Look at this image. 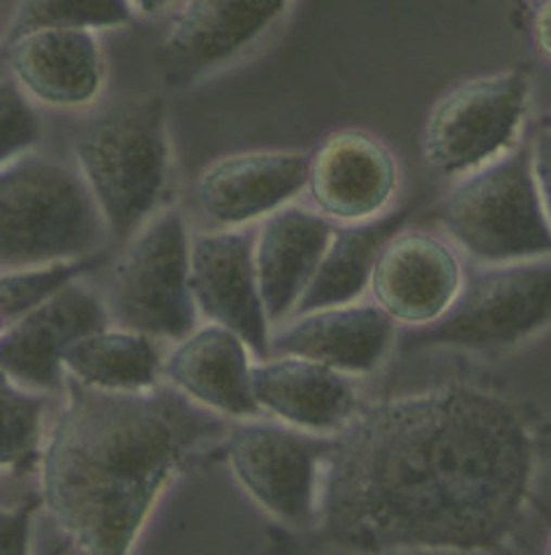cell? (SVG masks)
<instances>
[{
	"label": "cell",
	"instance_id": "cell-1",
	"mask_svg": "<svg viewBox=\"0 0 551 555\" xmlns=\"http://www.w3.org/2000/svg\"><path fill=\"white\" fill-rule=\"evenodd\" d=\"M536 440L508 398L440 385L361 405L326 456L318 524L359 555L487 553L520 524Z\"/></svg>",
	"mask_w": 551,
	"mask_h": 555
},
{
	"label": "cell",
	"instance_id": "cell-2",
	"mask_svg": "<svg viewBox=\"0 0 551 555\" xmlns=\"http://www.w3.org/2000/svg\"><path fill=\"white\" fill-rule=\"evenodd\" d=\"M228 426L169 385L105 393L67 379L38 473L42 509L77 555H130L169 486Z\"/></svg>",
	"mask_w": 551,
	"mask_h": 555
},
{
	"label": "cell",
	"instance_id": "cell-3",
	"mask_svg": "<svg viewBox=\"0 0 551 555\" xmlns=\"http://www.w3.org/2000/svg\"><path fill=\"white\" fill-rule=\"evenodd\" d=\"M73 160L110 236H134L163 211L169 185L171 149L163 102L120 104L84 120L73 139Z\"/></svg>",
	"mask_w": 551,
	"mask_h": 555
},
{
	"label": "cell",
	"instance_id": "cell-4",
	"mask_svg": "<svg viewBox=\"0 0 551 555\" xmlns=\"http://www.w3.org/2000/svg\"><path fill=\"white\" fill-rule=\"evenodd\" d=\"M110 236L75 165L42 153L0 167L3 271L93 259Z\"/></svg>",
	"mask_w": 551,
	"mask_h": 555
},
{
	"label": "cell",
	"instance_id": "cell-5",
	"mask_svg": "<svg viewBox=\"0 0 551 555\" xmlns=\"http://www.w3.org/2000/svg\"><path fill=\"white\" fill-rule=\"evenodd\" d=\"M438 220L445 238L482 267L551 257V230L528 146H514L496 163L457 179L440 199Z\"/></svg>",
	"mask_w": 551,
	"mask_h": 555
},
{
	"label": "cell",
	"instance_id": "cell-6",
	"mask_svg": "<svg viewBox=\"0 0 551 555\" xmlns=\"http://www.w3.org/2000/svg\"><path fill=\"white\" fill-rule=\"evenodd\" d=\"M551 326V257L479 267L445 315L410 328L406 350L501 352Z\"/></svg>",
	"mask_w": 551,
	"mask_h": 555
},
{
	"label": "cell",
	"instance_id": "cell-7",
	"mask_svg": "<svg viewBox=\"0 0 551 555\" xmlns=\"http://www.w3.org/2000/svg\"><path fill=\"white\" fill-rule=\"evenodd\" d=\"M193 236L177 208H163L128 238L110 297L118 326L179 343L202 324L191 285Z\"/></svg>",
	"mask_w": 551,
	"mask_h": 555
},
{
	"label": "cell",
	"instance_id": "cell-8",
	"mask_svg": "<svg viewBox=\"0 0 551 555\" xmlns=\"http://www.w3.org/2000/svg\"><path fill=\"white\" fill-rule=\"evenodd\" d=\"M528 77L503 69L461 81L426 114L422 158L445 179H461L514 149L528 107Z\"/></svg>",
	"mask_w": 551,
	"mask_h": 555
},
{
	"label": "cell",
	"instance_id": "cell-9",
	"mask_svg": "<svg viewBox=\"0 0 551 555\" xmlns=\"http://www.w3.org/2000/svg\"><path fill=\"white\" fill-rule=\"evenodd\" d=\"M220 444L236 486L267 516L290 528L316 524L322 473L334 438L255 416L232 422Z\"/></svg>",
	"mask_w": 551,
	"mask_h": 555
},
{
	"label": "cell",
	"instance_id": "cell-10",
	"mask_svg": "<svg viewBox=\"0 0 551 555\" xmlns=\"http://www.w3.org/2000/svg\"><path fill=\"white\" fill-rule=\"evenodd\" d=\"M311 153L248 149L206 165L193 181V204L206 230H248L306 193Z\"/></svg>",
	"mask_w": 551,
	"mask_h": 555
},
{
	"label": "cell",
	"instance_id": "cell-11",
	"mask_svg": "<svg viewBox=\"0 0 551 555\" xmlns=\"http://www.w3.org/2000/svg\"><path fill=\"white\" fill-rule=\"evenodd\" d=\"M110 324H114L110 304L98 289L84 281L67 285L56 297L3 326V377L33 391L61 396L67 385V352L81 338Z\"/></svg>",
	"mask_w": 551,
	"mask_h": 555
},
{
	"label": "cell",
	"instance_id": "cell-12",
	"mask_svg": "<svg viewBox=\"0 0 551 555\" xmlns=\"http://www.w3.org/2000/svg\"><path fill=\"white\" fill-rule=\"evenodd\" d=\"M401 169L392 149L367 130L324 137L308 160L306 195L332 224H361L392 211Z\"/></svg>",
	"mask_w": 551,
	"mask_h": 555
},
{
	"label": "cell",
	"instance_id": "cell-13",
	"mask_svg": "<svg viewBox=\"0 0 551 555\" xmlns=\"http://www.w3.org/2000/svg\"><path fill=\"white\" fill-rule=\"evenodd\" d=\"M466 281L459 250L422 230L396 232L377 257L369 294L394 324L422 328L438 322Z\"/></svg>",
	"mask_w": 551,
	"mask_h": 555
},
{
	"label": "cell",
	"instance_id": "cell-14",
	"mask_svg": "<svg viewBox=\"0 0 551 555\" xmlns=\"http://www.w3.org/2000/svg\"><path fill=\"white\" fill-rule=\"evenodd\" d=\"M191 285L202 322L230 328L257 359L271 354L273 326L257 283L251 230H204L193 236Z\"/></svg>",
	"mask_w": 551,
	"mask_h": 555
},
{
	"label": "cell",
	"instance_id": "cell-15",
	"mask_svg": "<svg viewBox=\"0 0 551 555\" xmlns=\"http://www.w3.org/2000/svg\"><path fill=\"white\" fill-rule=\"evenodd\" d=\"M3 73L42 107L79 112L105 89V56L95 33L33 30L3 42Z\"/></svg>",
	"mask_w": 551,
	"mask_h": 555
},
{
	"label": "cell",
	"instance_id": "cell-16",
	"mask_svg": "<svg viewBox=\"0 0 551 555\" xmlns=\"http://www.w3.org/2000/svg\"><path fill=\"white\" fill-rule=\"evenodd\" d=\"M257 357L230 328L202 322L165 354V385L197 408L222 420L244 422L262 416L253 393Z\"/></svg>",
	"mask_w": 551,
	"mask_h": 555
},
{
	"label": "cell",
	"instance_id": "cell-17",
	"mask_svg": "<svg viewBox=\"0 0 551 555\" xmlns=\"http://www.w3.org/2000/svg\"><path fill=\"white\" fill-rule=\"evenodd\" d=\"M287 10V3H181L171 10L163 30L167 67L179 79L214 73L260 42Z\"/></svg>",
	"mask_w": 551,
	"mask_h": 555
},
{
	"label": "cell",
	"instance_id": "cell-18",
	"mask_svg": "<svg viewBox=\"0 0 551 555\" xmlns=\"http://www.w3.org/2000/svg\"><path fill=\"white\" fill-rule=\"evenodd\" d=\"M253 393L262 416L320 438L341 436L361 410L353 377L290 354L255 361Z\"/></svg>",
	"mask_w": 551,
	"mask_h": 555
},
{
	"label": "cell",
	"instance_id": "cell-19",
	"mask_svg": "<svg viewBox=\"0 0 551 555\" xmlns=\"http://www.w3.org/2000/svg\"><path fill=\"white\" fill-rule=\"evenodd\" d=\"M396 324L373 301L290 318L271 334V354L302 357L348 377L373 373L392 352Z\"/></svg>",
	"mask_w": 551,
	"mask_h": 555
},
{
	"label": "cell",
	"instance_id": "cell-20",
	"mask_svg": "<svg viewBox=\"0 0 551 555\" xmlns=\"http://www.w3.org/2000/svg\"><path fill=\"white\" fill-rule=\"evenodd\" d=\"M336 224L311 206L292 204L253 232L257 283L271 326L287 322L311 285Z\"/></svg>",
	"mask_w": 551,
	"mask_h": 555
},
{
	"label": "cell",
	"instance_id": "cell-21",
	"mask_svg": "<svg viewBox=\"0 0 551 555\" xmlns=\"http://www.w3.org/2000/svg\"><path fill=\"white\" fill-rule=\"evenodd\" d=\"M163 343L110 324L81 338L65 357V375L105 393H144L165 385Z\"/></svg>",
	"mask_w": 551,
	"mask_h": 555
},
{
	"label": "cell",
	"instance_id": "cell-22",
	"mask_svg": "<svg viewBox=\"0 0 551 555\" xmlns=\"http://www.w3.org/2000/svg\"><path fill=\"white\" fill-rule=\"evenodd\" d=\"M403 220V211H389L371 222L336 224L330 246H326L322 262L295 315L364 301L377 257H381L387 241L396 232H401Z\"/></svg>",
	"mask_w": 551,
	"mask_h": 555
},
{
	"label": "cell",
	"instance_id": "cell-23",
	"mask_svg": "<svg viewBox=\"0 0 551 555\" xmlns=\"http://www.w3.org/2000/svg\"><path fill=\"white\" fill-rule=\"evenodd\" d=\"M51 398L54 396L26 389L22 385H16V382L3 377V389H0V403H3V447H0V465H3L5 477H38L49 436L47 414Z\"/></svg>",
	"mask_w": 551,
	"mask_h": 555
},
{
	"label": "cell",
	"instance_id": "cell-24",
	"mask_svg": "<svg viewBox=\"0 0 551 555\" xmlns=\"http://www.w3.org/2000/svg\"><path fill=\"white\" fill-rule=\"evenodd\" d=\"M132 5L118 0H26L14 5L3 28V42L33 30L102 33L132 22Z\"/></svg>",
	"mask_w": 551,
	"mask_h": 555
},
{
	"label": "cell",
	"instance_id": "cell-25",
	"mask_svg": "<svg viewBox=\"0 0 551 555\" xmlns=\"http://www.w3.org/2000/svg\"><path fill=\"white\" fill-rule=\"evenodd\" d=\"M95 264L93 259H77V262H54L38 267L8 269L0 278V312H3V326L22 318L24 312L56 297L61 289L81 281L86 271Z\"/></svg>",
	"mask_w": 551,
	"mask_h": 555
},
{
	"label": "cell",
	"instance_id": "cell-26",
	"mask_svg": "<svg viewBox=\"0 0 551 555\" xmlns=\"http://www.w3.org/2000/svg\"><path fill=\"white\" fill-rule=\"evenodd\" d=\"M40 139L42 120L38 104L3 73V81H0V160L5 165L38 153Z\"/></svg>",
	"mask_w": 551,
	"mask_h": 555
},
{
	"label": "cell",
	"instance_id": "cell-27",
	"mask_svg": "<svg viewBox=\"0 0 551 555\" xmlns=\"http://www.w3.org/2000/svg\"><path fill=\"white\" fill-rule=\"evenodd\" d=\"M42 509L40 495L24 498L0 512V555H33V520Z\"/></svg>",
	"mask_w": 551,
	"mask_h": 555
},
{
	"label": "cell",
	"instance_id": "cell-28",
	"mask_svg": "<svg viewBox=\"0 0 551 555\" xmlns=\"http://www.w3.org/2000/svg\"><path fill=\"white\" fill-rule=\"evenodd\" d=\"M530 167H533V179H536L542 211L551 230V130L540 132L536 137V142L530 144Z\"/></svg>",
	"mask_w": 551,
	"mask_h": 555
},
{
	"label": "cell",
	"instance_id": "cell-29",
	"mask_svg": "<svg viewBox=\"0 0 551 555\" xmlns=\"http://www.w3.org/2000/svg\"><path fill=\"white\" fill-rule=\"evenodd\" d=\"M533 33H536L538 49L542 56L551 61V3H542L536 8V16H533Z\"/></svg>",
	"mask_w": 551,
	"mask_h": 555
},
{
	"label": "cell",
	"instance_id": "cell-30",
	"mask_svg": "<svg viewBox=\"0 0 551 555\" xmlns=\"http://www.w3.org/2000/svg\"><path fill=\"white\" fill-rule=\"evenodd\" d=\"M547 555H551V532H549V540H547V551H544Z\"/></svg>",
	"mask_w": 551,
	"mask_h": 555
}]
</instances>
